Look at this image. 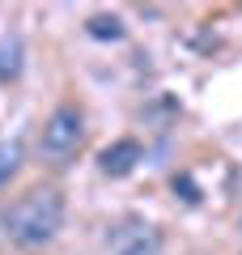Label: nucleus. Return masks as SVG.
I'll return each mask as SVG.
<instances>
[{
  "label": "nucleus",
  "mask_w": 242,
  "mask_h": 255,
  "mask_svg": "<svg viewBox=\"0 0 242 255\" xmlns=\"http://www.w3.org/2000/svg\"><path fill=\"white\" fill-rule=\"evenodd\" d=\"M64 226V191L60 187H34L26 191L17 204L4 217V234L17 247L34 251V247H47Z\"/></svg>",
  "instance_id": "f257e3e1"
},
{
  "label": "nucleus",
  "mask_w": 242,
  "mask_h": 255,
  "mask_svg": "<svg viewBox=\"0 0 242 255\" xmlns=\"http://www.w3.org/2000/svg\"><path fill=\"white\" fill-rule=\"evenodd\" d=\"M21 170V140H0V187Z\"/></svg>",
  "instance_id": "0eeeda50"
},
{
  "label": "nucleus",
  "mask_w": 242,
  "mask_h": 255,
  "mask_svg": "<svg viewBox=\"0 0 242 255\" xmlns=\"http://www.w3.org/2000/svg\"><path fill=\"white\" fill-rule=\"evenodd\" d=\"M21 68H26L21 34H0V81H17Z\"/></svg>",
  "instance_id": "39448f33"
},
{
  "label": "nucleus",
  "mask_w": 242,
  "mask_h": 255,
  "mask_svg": "<svg viewBox=\"0 0 242 255\" xmlns=\"http://www.w3.org/2000/svg\"><path fill=\"white\" fill-rule=\"evenodd\" d=\"M81 145H85V111L72 107V102H64V107H55L51 115H47L43 132H38V153H43L47 162L64 166L68 157H77Z\"/></svg>",
  "instance_id": "f03ea898"
},
{
  "label": "nucleus",
  "mask_w": 242,
  "mask_h": 255,
  "mask_svg": "<svg viewBox=\"0 0 242 255\" xmlns=\"http://www.w3.org/2000/svg\"><path fill=\"white\" fill-rule=\"evenodd\" d=\"M85 34L98 38V43H119L127 30H123V21H119L115 13H94V17L85 21Z\"/></svg>",
  "instance_id": "423d86ee"
},
{
  "label": "nucleus",
  "mask_w": 242,
  "mask_h": 255,
  "mask_svg": "<svg viewBox=\"0 0 242 255\" xmlns=\"http://www.w3.org/2000/svg\"><path fill=\"white\" fill-rule=\"evenodd\" d=\"M140 162H144V149H140L136 136H119L98 153V170L107 174V179H127Z\"/></svg>",
  "instance_id": "20e7f679"
},
{
  "label": "nucleus",
  "mask_w": 242,
  "mask_h": 255,
  "mask_svg": "<svg viewBox=\"0 0 242 255\" xmlns=\"http://www.w3.org/2000/svg\"><path fill=\"white\" fill-rule=\"evenodd\" d=\"M107 243L111 255H161V230L149 221H123Z\"/></svg>",
  "instance_id": "7ed1b4c3"
}]
</instances>
